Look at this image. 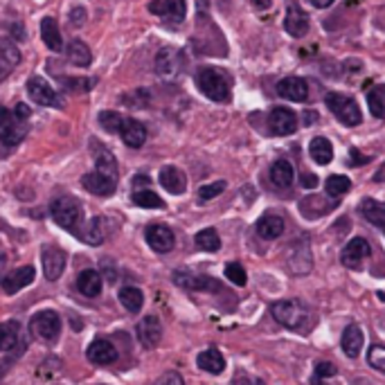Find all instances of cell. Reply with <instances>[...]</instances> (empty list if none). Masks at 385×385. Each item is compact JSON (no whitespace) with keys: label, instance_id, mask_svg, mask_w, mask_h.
Here are the masks:
<instances>
[{"label":"cell","instance_id":"obj_42","mask_svg":"<svg viewBox=\"0 0 385 385\" xmlns=\"http://www.w3.org/2000/svg\"><path fill=\"white\" fill-rule=\"evenodd\" d=\"M223 189H225V180H214V183L203 185V187L198 189V201H201V203H206V201L217 198L219 194H223Z\"/></svg>","mask_w":385,"mask_h":385},{"label":"cell","instance_id":"obj_50","mask_svg":"<svg viewBox=\"0 0 385 385\" xmlns=\"http://www.w3.org/2000/svg\"><path fill=\"white\" fill-rule=\"evenodd\" d=\"M302 185L307 187V189L315 187V185H318V176H311V174H302Z\"/></svg>","mask_w":385,"mask_h":385},{"label":"cell","instance_id":"obj_13","mask_svg":"<svg viewBox=\"0 0 385 385\" xmlns=\"http://www.w3.org/2000/svg\"><path fill=\"white\" fill-rule=\"evenodd\" d=\"M41 262H43V273L50 282H56L61 277V273L65 270V253L59 246H43L41 253Z\"/></svg>","mask_w":385,"mask_h":385},{"label":"cell","instance_id":"obj_5","mask_svg":"<svg viewBox=\"0 0 385 385\" xmlns=\"http://www.w3.org/2000/svg\"><path fill=\"white\" fill-rule=\"evenodd\" d=\"M27 118L18 115L16 111L0 106V142L7 146H16L27 135Z\"/></svg>","mask_w":385,"mask_h":385},{"label":"cell","instance_id":"obj_19","mask_svg":"<svg viewBox=\"0 0 385 385\" xmlns=\"http://www.w3.org/2000/svg\"><path fill=\"white\" fill-rule=\"evenodd\" d=\"M34 277H37V270H34V266H20V268L14 270V273L5 275L3 291L7 293V296H14V293L30 286L34 282Z\"/></svg>","mask_w":385,"mask_h":385},{"label":"cell","instance_id":"obj_35","mask_svg":"<svg viewBox=\"0 0 385 385\" xmlns=\"http://www.w3.org/2000/svg\"><path fill=\"white\" fill-rule=\"evenodd\" d=\"M329 208L332 206L322 196H307L300 203V210L307 219H318V217H322V214L329 212Z\"/></svg>","mask_w":385,"mask_h":385},{"label":"cell","instance_id":"obj_46","mask_svg":"<svg viewBox=\"0 0 385 385\" xmlns=\"http://www.w3.org/2000/svg\"><path fill=\"white\" fill-rule=\"evenodd\" d=\"M336 374H338V370H336L334 363H327V360H322V363L315 365V377L318 379H332Z\"/></svg>","mask_w":385,"mask_h":385},{"label":"cell","instance_id":"obj_27","mask_svg":"<svg viewBox=\"0 0 385 385\" xmlns=\"http://www.w3.org/2000/svg\"><path fill=\"white\" fill-rule=\"evenodd\" d=\"M196 365H198V370L208 372V374H221L225 370V358L217 347H210L196 356Z\"/></svg>","mask_w":385,"mask_h":385},{"label":"cell","instance_id":"obj_21","mask_svg":"<svg viewBox=\"0 0 385 385\" xmlns=\"http://www.w3.org/2000/svg\"><path fill=\"white\" fill-rule=\"evenodd\" d=\"M20 63V50L11 39H0V82L11 75V70Z\"/></svg>","mask_w":385,"mask_h":385},{"label":"cell","instance_id":"obj_58","mask_svg":"<svg viewBox=\"0 0 385 385\" xmlns=\"http://www.w3.org/2000/svg\"><path fill=\"white\" fill-rule=\"evenodd\" d=\"M311 385H324V383H311Z\"/></svg>","mask_w":385,"mask_h":385},{"label":"cell","instance_id":"obj_14","mask_svg":"<svg viewBox=\"0 0 385 385\" xmlns=\"http://www.w3.org/2000/svg\"><path fill=\"white\" fill-rule=\"evenodd\" d=\"M135 336H138V341L144 349L158 347L163 338V324L158 320V315H144L138 322V327H135Z\"/></svg>","mask_w":385,"mask_h":385},{"label":"cell","instance_id":"obj_18","mask_svg":"<svg viewBox=\"0 0 385 385\" xmlns=\"http://www.w3.org/2000/svg\"><path fill=\"white\" fill-rule=\"evenodd\" d=\"M151 14H158L167 20L180 23L187 14V0H153L149 5Z\"/></svg>","mask_w":385,"mask_h":385},{"label":"cell","instance_id":"obj_48","mask_svg":"<svg viewBox=\"0 0 385 385\" xmlns=\"http://www.w3.org/2000/svg\"><path fill=\"white\" fill-rule=\"evenodd\" d=\"M234 385H264V381L259 379H251L246 372H236L234 374Z\"/></svg>","mask_w":385,"mask_h":385},{"label":"cell","instance_id":"obj_28","mask_svg":"<svg viewBox=\"0 0 385 385\" xmlns=\"http://www.w3.org/2000/svg\"><path fill=\"white\" fill-rule=\"evenodd\" d=\"M156 70L158 75H163V77H174L178 70H180V56L176 50L172 48H165L158 52L156 56Z\"/></svg>","mask_w":385,"mask_h":385},{"label":"cell","instance_id":"obj_47","mask_svg":"<svg viewBox=\"0 0 385 385\" xmlns=\"http://www.w3.org/2000/svg\"><path fill=\"white\" fill-rule=\"evenodd\" d=\"M84 20H86V9L84 7H75L70 9V23L75 27H82L84 25Z\"/></svg>","mask_w":385,"mask_h":385},{"label":"cell","instance_id":"obj_45","mask_svg":"<svg viewBox=\"0 0 385 385\" xmlns=\"http://www.w3.org/2000/svg\"><path fill=\"white\" fill-rule=\"evenodd\" d=\"M151 385H185V381H183V377L178 374V372L169 370V372H165L160 379H156Z\"/></svg>","mask_w":385,"mask_h":385},{"label":"cell","instance_id":"obj_6","mask_svg":"<svg viewBox=\"0 0 385 385\" xmlns=\"http://www.w3.org/2000/svg\"><path fill=\"white\" fill-rule=\"evenodd\" d=\"M324 104L329 106V111L338 118V122H343L345 127H358V124L363 122L360 108L356 104V99H352V97L341 95V93H327Z\"/></svg>","mask_w":385,"mask_h":385},{"label":"cell","instance_id":"obj_4","mask_svg":"<svg viewBox=\"0 0 385 385\" xmlns=\"http://www.w3.org/2000/svg\"><path fill=\"white\" fill-rule=\"evenodd\" d=\"M50 214H52V219H54L56 225H61L63 230L82 236L84 210H82V203H79L75 196L54 198L52 206H50Z\"/></svg>","mask_w":385,"mask_h":385},{"label":"cell","instance_id":"obj_43","mask_svg":"<svg viewBox=\"0 0 385 385\" xmlns=\"http://www.w3.org/2000/svg\"><path fill=\"white\" fill-rule=\"evenodd\" d=\"M225 277H228L232 284H236V286H246V282H248V275H246L244 266L236 264V262H230L228 266H225Z\"/></svg>","mask_w":385,"mask_h":385},{"label":"cell","instance_id":"obj_36","mask_svg":"<svg viewBox=\"0 0 385 385\" xmlns=\"http://www.w3.org/2000/svg\"><path fill=\"white\" fill-rule=\"evenodd\" d=\"M120 302L127 311L138 313L142 309V304H144V293L138 286H124L120 291Z\"/></svg>","mask_w":385,"mask_h":385},{"label":"cell","instance_id":"obj_7","mask_svg":"<svg viewBox=\"0 0 385 385\" xmlns=\"http://www.w3.org/2000/svg\"><path fill=\"white\" fill-rule=\"evenodd\" d=\"M30 334L43 343H54L61 334V318L56 311H39L30 320Z\"/></svg>","mask_w":385,"mask_h":385},{"label":"cell","instance_id":"obj_22","mask_svg":"<svg viewBox=\"0 0 385 385\" xmlns=\"http://www.w3.org/2000/svg\"><path fill=\"white\" fill-rule=\"evenodd\" d=\"M277 93L289 101H304L309 97V86L302 77H286L277 84Z\"/></svg>","mask_w":385,"mask_h":385},{"label":"cell","instance_id":"obj_53","mask_svg":"<svg viewBox=\"0 0 385 385\" xmlns=\"http://www.w3.org/2000/svg\"><path fill=\"white\" fill-rule=\"evenodd\" d=\"M253 5L257 9H268L270 7V0H253Z\"/></svg>","mask_w":385,"mask_h":385},{"label":"cell","instance_id":"obj_31","mask_svg":"<svg viewBox=\"0 0 385 385\" xmlns=\"http://www.w3.org/2000/svg\"><path fill=\"white\" fill-rule=\"evenodd\" d=\"M20 343V324L16 320H7L0 324V352H11Z\"/></svg>","mask_w":385,"mask_h":385},{"label":"cell","instance_id":"obj_16","mask_svg":"<svg viewBox=\"0 0 385 385\" xmlns=\"http://www.w3.org/2000/svg\"><path fill=\"white\" fill-rule=\"evenodd\" d=\"M284 27L286 32L291 34V37H304V34L309 32V16L307 11H304L298 3H289L286 7V18H284Z\"/></svg>","mask_w":385,"mask_h":385},{"label":"cell","instance_id":"obj_24","mask_svg":"<svg viewBox=\"0 0 385 385\" xmlns=\"http://www.w3.org/2000/svg\"><path fill=\"white\" fill-rule=\"evenodd\" d=\"M341 345H343V352H345L349 358H356L360 352H363V345H365L363 329H360L358 324H349V327H345L343 338H341Z\"/></svg>","mask_w":385,"mask_h":385},{"label":"cell","instance_id":"obj_30","mask_svg":"<svg viewBox=\"0 0 385 385\" xmlns=\"http://www.w3.org/2000/svg\"><path fill=\"white\" fill-rule=\"evenodd\" d=\"M65 54H68V61L77 68H88L90 63H93V52H90L88 45L79 39L70 41V45L65 48Z\"/></svg>","mask_w":385,"mask_h":385},{"label":"cell","instance_id":"obj_11","mask_svg":"<svg viewBox=\"0 0 385 385\" xmlns=\"http://www.w3.org/2000/svg\"><path fill=\"white\" fill-rule=\"evenodd\" d=\"M174 284L187 291H208V293H219L221 284L210 275H191L185 270H176L174 273Z\"/></svg>","mask_w":385,"mask_h":385},{"label":"cell","instance_id":"obj_23","mask_svg":"<svg viewBox=\"0 0 385 385\" xmlns=\"http://www.w3.org/2000/svg\"><path fill=\"white\" fill-rule=\"evenodd\" d=\"M158 180H160V185L169 191V194H183V191L187 189V178H185V174L180 172L178 167H174V165L163 167Z\"/></svg>","mask_w":385,"mask_h":385},{"label":"cell","instance_id":"obj_51","mask_svg":"<svg viewBox=\"0 0 385 385\" xmlns=\"http://www.w3.org/2000/svg\"><path fill=\"white\" fill-rule=\"evenodd\" d=\"M5 266H7V255L0 253V284H3L5 279Z\"/></svg>","mask_w":385,"mask_h":385},{"label":"cell","instance_id":"obj_55","mask_svg":"<svg viewBox=\"0 0 385 385\" xmlns=\"http://www.w3.org/2000/svg\"><path fill=\"white\" fill-rule=\"evenodd\" d=\"M374 180H377V183H383V180H385V165L379 169V174L374 176Z\"/></svg>","mask_w":385,"mask_h":385},{"label":"cell","instance_id":"obj_3","mask_svg":"<svg viewBox=\"0 0 385 385\" xmlns=\"http://www.w3.org/2000/svg\"><path fill=\"white\" fill-rule=\"evenodd\" d=\"M196 86L208 99L219 101V104H223V101H230V97H232L230 77L225 72H221V70H217V68H198Z\"/></svg>","mask_w":385,"mask_h":385},{"label":"cell","instance_id":"obj_52","mask_svg":"<svg viewBox=\"0 0 385 385\" xmlns=\"http://www.w3.org/2000/svg\"><path fill=\"white\" fill-rule=\"evenodd\" d=\"M311 5L318 7V9H324V7H332L334 0H311Z\"/></svg>","mask_w":385,"mask_h":385},{"label":"cell","instance_id":"obj_37","mask_svg":"<svg viewBox=\"0 0 385 385\" xmlns=\"http://www.w3.org/2000/svg\"><path fill=\"white\" fill-rule=\"evenodd\" d=\"M131 201L138 208H144V210H163L165 208V201L158 196L156 191H151V189H135Z\"/></svg>","mask_w":385,"mask_h":385},{"label":"cell","instance_id":"obj_25","mask_svg":"<svg viewBox=\"0 0 385 385\" xmlns=\"http://www.w3.org/2000/svg\"><path fill=\"white\" fill-rule=\"evenodd\" d=\"M77 289L86 298H97L101 293V289H104V279H101V275L97 273V270L86 268L77 277Z\"/></svg>","mask_w":385,"mask_h":385},{"label":"cell","instance_id":"obj_15","mask_svg":"<svg viewBox=\"0 0 385 385\" xmlns=\"http://www.w3.org/2000/svg\"><path fill=\"white\" fill-rule=\"evenodd\" d=\"M268 127L275 135H291L298 129V118L291 108L277 106L268 113Z\"/></svg>","mask_w":385,"mask_h":385},{"label":"cell","instance_id":"obj_39","mask_svg":"<svg viewBox=\"0 0 385 385\" xmlns=\"http://www.w3.org/2000/svg\"><path fill=\"white\" fill-rule=\"evenodd\" d=\"M367 106H370V113L379 120H385V88L383 86H377L372 88L367 93Z\"/></svg>","mask_w":385,"mask_h":385},{"label":"cell","instance_id":"obj_38","mask_svg":"<svg viewBox=\"0 0 385 385\" xmlns=\"http://www.w3.org/2000/svg\"><path fill=\"white\" fill-rule=\"evenodd\" d=\"M194 244L201 248V251H206V253H217L219 248H221V236H219V232L214 230V228H206V230L196 232Z\"/></svg>","mask_w":385,"mask_h":385},{"label":"cell","instance_id":"obj_2","mask_svg":"<svg viewBox=\"0 0 385 385\" xmlns=\"http://www.w3.org/2000/svg\"><path fill=\"white\" fill-rule=\"evenodd\" d=\"M270 315L286 329L293 332H304L311 322V313L307 304L300 300H279L270 304Z\"/></svg>","mask_w":385,"mask_h":385},{"label":"cell","instance_id":"obj_9","mask_svg":"<svg viewBox=\"0 0 385 385\" xmlns=\"http://www.w3.org/2000/svg\"><path fill=\"white\" fill-rule=\"evenodd\" d=\"M289 270L293 275H309L313 268V255L307 239L293 241L289 248V257H286Z\"/></svg>","mask_w":385,"mask_h":385},{"label":"cell","instance_id":"obj_26","mask_svg":"<svg viewBox=\"0 0 385 385\" xmlns=\"http://www.w3.org/2000/svg\"><path fill=\"white\" fill-rule=\"evenodd\" d=\"M284 232V219L279 214H264L262 219L257 221V234L266 241H273Z\"/></svg>","mask_w":385,"mask_h":385},{"label":"cell","instance_id":"obj_41","mask_svg":"<svg viewBox=\"0 0 385 385\" xmlns=\"http://www.w3.org/2000/svg\"><path fill=\"white\" fill-rule=\"evenodd\" d=\"M349 189H352V180H349L347 176L336 174V176L327 178V191H329L332 196H343Z\"/></svg>","mask_w":385,"mask_h":385},{"label":"cell","instance_id":"obj_12","mask_svg":"<svg viewBox=\"0 0 385 385\" xmlns=\"http://www.w3.org/2000/svg\"><path fill=\"white\" fill-rule=\"evenodd\" d=\"M144 236H146V244H149V248H151V251H156V253L165 255L169 251H174L176 236H174L172 228H167V225H163V223L149 225L146 232H144Z\"/></svg>","mask_w":385,"mask_h":385},{"label":"cell","instance_id":"obj_54","mask_svg":"<svg viewBox=\"0 0 385 385\" xmlns=\"http://www.w3.org/2000/svg\"><path fill=\"white\" fill-rule=\"evenodd\" d=\"M146 183H149V178H146V176H135V178H133V185H135V187L146 185Z\"/></svg>","mask_w":385,"mask_h":385},{"label":"cell","instance_id":"obj_17","mask_svg":"<svg viewBox=\"0 0 385 385\" xmlns=\"http://www.w3.org/2000/svg\"><path fill=\"white\" fill-rule=\"evenodd\" d=\"M88 360L95 365H113L118 360V349L111 341H104V338H97V341L90 343L88 347Z\"/></svg>","mask_w":385,"mask_h":385},{"label":"cell","instance_id":"obj_40","mask_svg":"<svg viewBox=\"0 0 385 385\" xmlns=\"http://www.w3.org/2000/svg\"><path fill=\"white\" fill-rule=\"evenodd\" d=\"M122 122H124V115H120V113H115V111H101L99 113V124L106 133H120Z\"/></svg>","mask_w":385,"mask_h":385},{"label":"cell","instance_id":"obj_44","mask_svg":"<svg viewBox=\"0 0 385 385\" xmlns=\"http://www.w3.org/2000/svg\"><path fill=\"white\" fill-rule=\"evenodd\" d=\"M367 363L374 370H379L381 374H385V347H381V345L372 347L367 352Z\"/></svg>","mask_w":385,"mask_h":385},{"label":"cell","instance_id":"obj_29","mask_svg":"<svg viewBox=\"0 0 385 385\" xmlns=\"http://www.w3.org/2000/svg\"><path fill=\"white\" fill-rule=\"evenodd\" d=\"M41 37H43V43L48 45L52 52H59L63 48L61 32H59V23H56V18L45 16L41 20Z\"/></svg>","mask_w":385,"mask_h":385},{"label":"cell","instance_id":"obj_49","mask_svg":"<svg viewBox=\"0 0 385 385\" xmlns=\"http://www.w3.org/2000/svg\"><path fill=\"white\" fill-rule=\"evenodd\" d=\"M363 163H367V158H365V156H360L358 149H349V163H347V165L358 167V165H363Z\"/></svg>","mask_w":385,"mask_h":385},{"label":"cell","instance_id":"obj_10","mask_svg":"<svg viewBox=\"0 0 385 385\" xmlns=\"http://www.w3.org/2000/svg\"><path fill=\"white\" fill-rule=\"evenodd\" d=\"M372 255V248L367 244V239H363V236H354L352 241H349L343 253H341V262L345 268H352V270H358L360 266H363L365 259Z\"/></svg>","mask_w":385,"mask_h":385},{"label":"cell","instance_id":"obj_8","mask_svg":"<svg viewBox=\"0 0 385 385\" xmlns=\"http://www.w3.org/2000/svg\"><path fill=\"white\" fill-rule=\"evenodd\" d=\"M27 95L34 104H39V106H50V108L63 106V99L59 97V93H56V90L39 75L27 79Z\"/></svg>","mask_w":385,"mask_h":385},{"label":"cell","instance_id":"obj_32","mask_svg":"<svg viewBox=\"0 0 385 385\" xmlns=\"http://www.w3.org/2000/svg\"><path fill=\"white\" fill-rule=\"evenodd\" d=\"M309 153L313 158V163H318V165H329L334 160V146L329 140L322 138V135H318V138H313L309 142Z\"/></svg>","mask_w":385,"mask_h":385},{"label":"cell","instance_id":"obj_1","mask_svg":"<svg viewBox=\"0 0 385 385\" xmlns=\"http://www.w3.org/2000/svg\"><path fill=\"white\" fill-rule=\"evenodd\" d=\"M84 189L95 196H111L118 189V160L111 151H101L95 160V172L82 178Z\"/></svg>","mask_w":385,"mask_h":385},{"label":"cell","instance_id":"obj_57","mask_svg":"<svg viewBox=\"0 0 385 385\" xmlns=\"http://www.w3.org/2000/svg\"><path fill=\"white\" fill-rule=\"evenodd\" d=\"M381 230H383V232H385V221H383V223H381Z\"/></svg>","mask_w":385,"mask_h":385},{"label":"cell","instance_id":"obj_33","mask_svg":"<svg viewBox=\"0 0 385 385\" xmlns=\"http://www.w3.org/2000/svg\"><path fill=\"white\" fill-rule=\"evenodd\" d=\"M293 178H296V172H293V165L289 160H277L270 167V180H273L275 187H282V189L291 187Z\"/></svg>","mask_w":385,"mask_h":385},{"label":"cell","instance_id":"obj_34","mask_svg":"<svg viewBox=\"0 0 385 385\" xmlns=\"http://www.w3.org/2000/svg\"><path fill=\"white\" fill-rule=\"evenodd\" d=\"M106 239V219L104 217H93L90 223L86 225L84 241L90 246H101Z\"/></svg>","mask_w":385,"mask_h":385},{"label":"cell","instance_id":"obj_20","mask_svg":"<svg viewBox=\"0 0 385 385\" xmlns=\"http://www.w3.org/2000/svg\"><path fill=\"white\" fill-rule=\"evenodd\" d=\"M120 138L124 140V144L131 146V149H140V146L146 142V127L133 118H124L122 129H120Z\"/></svg>","mask_w":385,"mask_h":385},{"label":"cell","instance_id":"obj_56","mask_svg":"<svg viewBox=\"0 0 385 385\" xmlns=\"http://www.w3.org/2000/svg\"><path fill=\"white\" fill-rule=\"evenodd\" d=\"M7 365H9V363H5V365H0V377H3V374H5V372H7V370H5Z\"/></svg>","mask_w":385,"mask_h":385}]
</instances>
